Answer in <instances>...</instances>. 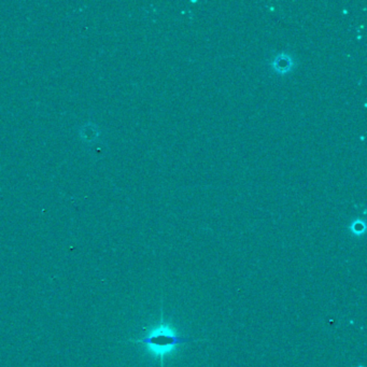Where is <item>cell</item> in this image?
I'll return each mask as SVG.
<instances>
[{"label": "cell", "instance_id": "6da1fadb", "mask_svg": "<svg viewBox=\"0 0 367 367\" xmlns=\"http://www.w3.org/2000/svg\"><path fill=\"white\" fill-rule=\"evenodd\" d=\"M194 340L195 339L193 338L181 337V336L173 335L167 327H160L157 329H154V331H152L148 336H146V337L133 341L150 346L151 350H153L155 353L163 356V354L166 351H168V349L172 346L180 344H188L192 343V341Z\"/></svg>", "mask_w": 367, "mask_h": 367}]
</instances>
